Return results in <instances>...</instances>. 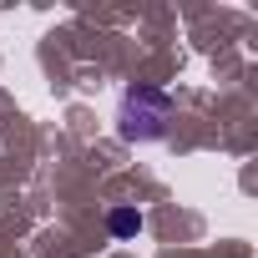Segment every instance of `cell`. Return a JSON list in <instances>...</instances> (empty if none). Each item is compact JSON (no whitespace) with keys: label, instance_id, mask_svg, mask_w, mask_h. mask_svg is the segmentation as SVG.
Listing matches in <instances>:
<instances>
[{"label":"cell","instance_id":"6da1fadb","mask_svg":"<svg viewBox=\"0 0 258 258\" xmlns=\"http://www.w3.org/2000/svg\"><path fill=\"white\" fill-rule=\"evenodd\" d=\"M167 111H172V101H167L162 91L132 86V91L121 96V137H126V142H152V137H162V132H167Z\"/></svg>","mask_w":258,"mask_h":258},{"label":"cell","instance_id":"7a4b0ae2","mask_svg":"<svg viewBox=\"0 0 258 258\" xmlns=\"http://www.w3.org/2000/svg\"><path fill=\"white\" fill-rule=\"evenodd\" d=\"M137 228H142V218H137V213H126V208H121V213H111V233H121V238H126V233H137Z\"/></svg>","mask_w":258,"mask_h":258}]
</instances>
